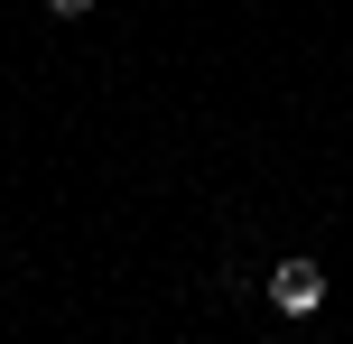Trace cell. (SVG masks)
Returning a JSON list of instances; mask_svg holds the SVG:
<instances>
[{
    "instance_id": "6da1fadb",
    "label": "cell",
    "mask_w": 353,
    "mask_h": 344,
    "mask_svg": "<svg viewBox=\"0 0 353 344\" xmlns=\"http://www.w3.org/2000/svg\"><path fill=\"white\" fill-rule=\"evenodd\" d=\"M270 307H279V316H316V307H325V270H316L307 252H288L279 270H270Z\"/></svg>"
},
{
    "instance_id": "7a4b0ae2",
    "label": "cell",
    "mask_w": 353,
    "mask_h": 344,
    "mask_svg": "<svg viewBox=\"0 0 353 344\" xmlns=\"http://www.w3.org/2000/svg\"><path fill=\"white\" fill-rule=\"evenodd\" d=\"M93 10V0H47V19H84Z\"/></svg>"
}]
</instances>
